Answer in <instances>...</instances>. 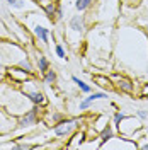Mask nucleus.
Wrapping results in <instances>:
<instances>
[{
	"label": "nucleus",
	"mask_w": 148,
	"mask_h": 150,
	"mask_svg": "<svg viewBox=\"0 0 148 150\" xmlns=\"http://www.w3.org/2000/svg\"><path fill=\"white\" fill-rule=\"evenodd\" d=\"M112 60L121 72L145 79L148 68V33L131 24L118 28L114 31Z\"/></svg>",
	"instance_id": "1"
},
{
	"label": "nucleus",
	"mask_w": 148,
	"mask_h": 150,
	"mask_svg": "<svg viewBox=\"0 0 148 150\" xmlns=\"http://www.w3.org/2000/svg\"><path fill=\"white\" fill-rule=\"evenodd\" d=\"M34 104L29 101V97L20 91L19 84L14 85L10 80L7 82L5 79L0 82V109L10 112L14 116H20L22 112L31 109Z\"/></svg>",
	"instance_id": "2"
},
{
	"label": "nucleus",
	"mask_w": 148,
	"mask_h": 150,
	"mask_svg": "<svg viewBox=\"0 0 148 150\" xmlns=\"http://www.w3.org/2000/svg\"><path fill=\"white\" fill-rule=\"evenodd\" d=\"M20 21H22V24L26 26V29L31 33V36L34 38L36 41H39L43 46H49L51 38H55V31H53L55 24L43 12V9L29 12Z\"/></svg>",
	"instance_id": "3"
},
{
	"label": "nucleus",
	"mask_w": 148,
	"mask_h": 150,
	"mask_svg": "<svg viewBox=\"0 0 148 150\" xmlns=\"http://www.w3.org/2000/svg\"><path fill=\"white\" fill-rule=\"evenodd\" d=\"M121 16V0H97L85 12L89 24H114Z\"/></svg>",
	"instance_id": "4"
},
{
	"label": "nucleus",
	"mask_w": 148,
	"mask_h": 150,
	"mask_svg": "<svg viewBox=\"0 0 148 150\" xmlns=\"http://www.w3.org/2000/svg\"><path fill=\"white\" fill-rule=\"evenodd\" d=\"M87 31H89V22H87L85 14L73 12V14L70 16V19L66 21L63 36H65V39L68 41V45H70V46L77 48L83 39H85Z\"/></svg>",
	"instance_id": "5"
},
{
	"label": "nucleus",
	"mask_w": 148,
	"mask_h": 150,
	"mask_svg": "<svg viewBox=\"0 0 148 150\" xmlns=\"http://www.w3.org/2000/svg\"><path fill=\"white\" fill-rule=\"evenodd\" d=\"M37 118H39V106H32L31 109H27L26 112H22L20 116H17V126L16 130L10 133L9 137H19V135H24L29 131L36 130L37 128Z\"/></svg>",
	"instance_id": "6"
},
{
	"label": "nucleus",
	"mask_w": 148,
	"mask_h": 150,
	"mask_svg": "<svg viewBox=\"0 0 148 150\" xmlns=\"http://www.w3.org/2000/svg\"><path fill=\"white\" fill-rule=\"evenodd\" d=\"M34 77H36V75H32V77L27 79L26 82L19 84V87H20V91L29 97V101H31L32 104H36V106H46L48 104L46 94H44V91L41 89L39 82H37Z\"/></svg>",
	"instance_id": "7"
},
{
	"label": "nucleus",
	"mask_w": 148,
	"mask_h": 150,
	"mask_svg": "<svg viewBox=\"0 0 148 150\" xmlns=\"http://www.w3.org/2000/svg\"><path fill=\"white\" fill-rule=\"evenodd\" d=\"M4 4H5L7 9L19 19H22L26 14H29V12H34V10L41 9V5L37 4L36 0H5Z\"/></svg>",
	"instance_id": "8"
},
{
	"label": "nucleus",
	"mask_w": 148,
	"mask_h": 150,
	"mask_svg": "<svg viewBox=\"0 0 148 150\" xmlns=\"http://www.w3.org/2000/svg\"><path fill=\"white\" fill-rule=\"evenodd\" d=\"M140 128H143V121L140 120L138 116L135 114V116H124L123 120H121V123L116 126V131L119 133V135H123V137H126V138H131L133 137V133L135 131H138Z\"/></svg>",
	"instance_id": "9"
},
{
	"label": "nucleus",
	"mask_w": 148,
	"mask_h": 150,
	"mask_svg": "<svg viewBox=\"0 0 148 150\" xmlns=\"http://www.w3.org/2000/svg\"><path fill=\"white\" fill-rule=\"evenodd\" d=\"M78 120L77 118H73V120H61V121H58L51 128V133L55 135V137H58L60 140H65V138H68V137H72L75 131H77V128L80 126L78 125Z\"/></svg>",
	"instance_id": "10"
},
{
	"label": "nucleus",
	"mask_w": 148,
	"mask_h": 150,
	"mask_svg": "<svg viewBox=\"0 0 148 150\" xmlns=\"http://www.w3.org/2000/svg\"><path fill=\"white\" fill-rule=\"evenodd\" d=\"M101 149H109V150H112V149H124V150H130V149H138V143H136L135 140H131V138L123 137V135H114L112 138L102 142Z\"/></svg>",
	"instance_id": "11"
},
{
	"label": "nucleus",
	"mask_w": 148,
	"mask_h": 150,
	"mask_svg": "<svg viewBox=\"0 0 148 150\" xmlns=\"http://www.w3.org/2000/svg\"><path fill=\"white\" fill-rule=\"evenodd\" d=\"M17 126V116L10 114V112L0 109V135H7L9 137Z\"/></svg>",
	"instance_id": "12"
},
{
	"label": "nucleus",
	"mask_w": 148,
	"mask_h": 150,
	"mask_svg": "<svg viewBox=\"0 0 148 150\" xmlns=\"http://www.w3.org/2000/svg\"><path fill=\"white\" fill-rule=\"evenodd\" d=\"M104 99H109V94L104 92V91H95V92L87 94V97H83L80 101V104H78V111H89L94 106V103L104 101Z\"/></svg>",
	"instance_id": "13"
},
{
	"label": "nucleus",
	"mask_w": 148,
	"mask_h": 150,
	"mask_svg": "<svg viewBox=\"0 0 148 150\" xmlns=\"http://www.w3.org/2000/svg\"><path fill=\"white\" fill-rule=\"evenodd\" d=\"M5 77H9L14 84H22V82H26L27 79H31L32 75L29 74L27 70H24V68H20V67H17V65H10V67H7V70H5Z\"/></svg>",
	"instance_id": "14"
},
{
	"label": "nucleus",
	"mask_w": 148,
	"mask_h": 150,
	"mask_svg": "<svg viewBox=\"0 0 148 150\" xmlns=\"http://www.w3.org/2000/svg\"><path fill=\"white\" fill-rule=\"evenodd\" d=\"M61 2V5H63V9H65V14H66V9H68V5H72V9L73 12H80V14H85L87 10L92 7L94 4L97 2V0H60Z\"/></svg>",
	"instance_id": "15"
},
{
	"label": "nucleus",
	"mask_w": 148,
	"mask_h": 150,
	"mask_svg": "<svg viewBox=\"0 0 148 150\" xmlns=\"http://www.w3.org/2000/svg\"><path fill=\"white\" fill-rule=\"evenodd\" d=\"M34 67H36V74H39V75L46 74L48 68H49V60H48L46 55H44L43 51H39V50L34 51Z\"/></svg>",
	"instance_id": "16"
},
{
	"label": "nucleus",
	"mask_w": 148,
	"mask_h": 150,
	"mask_svg": "<svg viewBox=\"0 0 148 150\" xmlns=\"http://www.w3.org/2000/svg\"><path fill=\"white\" fill-rule=\"evenodd\" d=\"M83 140H87V138H85V133H83V131H75L73 140L68 142L66 147H68V149H80V145L83 143Z\"/></svg>",
	"instance_id": "17"
},
{
	"label": "nucleus",
	"mask_w": 148,
	"mask_h": 150,
	"mask_svg": "<svg viewBox=\"0 0 148 150\" xmlns=\"http://www.w3.org/2000/svg\"><path fill=\"white\" fill-rule=\"evenodd\" d=\"M72 82H73L78 89H80V92H83V94H90L92 92V85L90 84H87L85 80H82L80 77H77V75H72Z\"/></svg>",
	"instance_id": "18"
},
{
	"label": "nucleus",
	"mask_w": 148,
	"mask_h": 150,
	"mask_svg": "<svg viewBox=\"0 0 148 150\" xmlns=\"http://www.w3.org/2000/svg\"><path fill=\"white\" fill-rule=\"evenodd\" d=\"M116 133H118V131H116V126L107 123V125L102 128V131L99 133V137H101V140H102V142H106V140H109V138H112Z\"/></svg>",
	"instance_id": "19"
},
{
	"label": "nucleus",
	"mask_w": 148,
	"mask_h": 150,
	"mask_svg": "<svg viewBox=\"0 0 148 150\" xmlns=\"http://www.w3.org/2000/svg\"><path fill=\"white\" fill-rule=\"evenodd\" d=\"M56 80H58V74H56L55 68H48L46 74H43V82H44L46 85L56 84Z\"/></svg>",
	"instance_id": "20"
},
{
	"label": "nucleus",
	"mask_w": 148,
	"mask_h": 150,
	"mask_svg": "<svg viewBox=\"0 0 148 150\" xmlns=\"http://www.w3.org/2000/svg\"><path fill=\"white\" fill-rule=\"evenodd\" d=\"M118 82H119V89L121 91H124V92H133V89H135V84L131 82L130 79H124V77H119L118 79Z\"/></svg>",
	"instance_id": "21"
},
{
	"label": "nucleus",
	"mask_w": 148,
	"mask_h": 150,
	"mask_svg": "<svg viewBox=\"0 0 148 150\" xmlns=\"http://www.w3.org/2000/svg\"><path fill=\"white\" fill-rule=\"evenodd\" d=\"M55 55L60 58V60H63V62H66L68 60V56H66V50L65 46H63V43H55Z\"/></svg>",
	"instance_id": "22"
},
{
	"label": "nucleus",
	"mask_w": 148,
	"mask_h": 150,
	"mask_svg": "<svg viewBox=\"0 0 148 150\" xmlns=\"http://www.w3.org/2000/svg\"><path fill=\"white\" fill-rule=\"evenodd\" d=\"M107 123H109V116H106V114H101V116H99V120L94 123V130L97 131V133H101L102 128H104Z\"/></svg>",
	"instance_id": "23"
},
{
	"label": "nucleus",
	"mask_w": 148,
	"mask_h": 150,
	"mask_svg": "<svg viewBox=\"0 0 148 150\" xmlns=\"http://www.w3.org/2000/svg\"><path fill=\"white\" fill-rule=\"evenodd\" d=\"M124 116H126V114H124L123 111H116V112H114V116H112V125H114V126H118Z\"/></svg>",
	"instance_id": "24"
},
{
	"label": "nucleus",
	"mask_w": 148,
	"mask_h": 150,
	"mask_svg": "<svg viewBox=\"0 0 148 150\" xmlns=\"http://www.w3.org/2000/svg\"><path fill=\"white\" fill-rule=\"evenodd\" d=\"M135 114L138 116L141 121H147V120H148V111H147V109H136V112H135Z\"/></svg>",
	"instance_id": "25"
},
{
	"label": "nucleus",
	"mask_w": 148,
	"mask_h": 150,
	"mask_svg": "<svg viewBox=\"0 0 148 150\" xmlns=\"http://www.w3.org/2000/svg\"><path fill=\"white\" fill-rule=\"evenodd\" d=\"M0 149H19L17 142H7V143H0Z\"/></svg>",
	"instance_id": "26"
},
{
	"label": "nucleus",
	"mask_w": 148,
	"mask_h": 150,
	"mask_svg": "<svg viewBox=\"0 0 148 150\" xmlns=\"http://www.w3.org/2000/svg\"><path fill=\"white\" fill-rule=\"evenodd\" d=\"M5 70H7V65H5V60H4V55H2V46H0V72L5 74Z\"/></svg>",
	"instance_id": "27"
},
{
	"label": "nucleus",
	"mask_w": 148,
	"mask_h": 150,
	"mask_svg": "<svg viewBox=\"0 0 148 150\" xmlns=\"http://www.w3.org/2000/svg\"><path fill=\"white\" fill-rule=\"evenodd\" d=\"M138 149L148 150V137H147V142H141V143H138Z\"/></svg>",
	"instance_id": "28"
},
{
	"label": "nucleus",
	"mask_w": 148,
	"mask_h": 150,
	"mask_svg": "<svg viewBox=\"0 0 148 150\" xmlns=\"http://www.w3.org/2000/svg\"><path fill=\"white\" fill-rule=\"evenodd\" d=\"M143 96H148V84L143 85Z\"/></svg>",
	"instance_id": "29"
},
{
	"label": "nucleus",
	"mask_w": 148,
	"mask_h": 150,
	"mask_svg": "<svg viewBox=\"0 0 148 150\" xmlns=\"http://www.w3.org/2000/svg\"><path fill=\"white\" fill-rule=\"evenodd\" d=\"M4 79H5V74H4V72H0V82H2Z\"/></svg>",
	"instance_id": "30"
},
{
	"label": "nucleus",
	"mask_w": 148,
	"mask_h": 150,
	"mask_svg": "<svg viewBox=\"0 0 148 150\" xmlns=\"http://www.w3.org/2000/svg\"><path fill=\"white\" fill-rule=\"evenodd\" d=\"M145 79L148 80V68H147V74H145Z\"/></svg>",
	"instance_id": "31"
},
{
	"label": "nucleus",
	"mask_w": 148,
	"mask_h": 150,
	"mask_svg": "<svg viewBox=\"0 0 148 150\" xmlns=\"http://www.w3.org/2000/svg\"><path fill=\"white\" fill-rule=\"evenodd\" d=\"M0 2H5V0H0Z\"/></svg>",
	"instance_id": "32"
},
{
	"label": "nucleus",
	"mask_w": 148,
	"mask_h": 150,
	"mask_svg": "<svg viewBox=\"0 0 148 150\" xmlns=\"http://www.w3.org/2000/svg\"><path fill=\"white\" fill-rule=\"evenodd\" d=\"M56 2H60V0H56Z\"/></svg>",
	"instance_id": "33"
}]
</instances>
